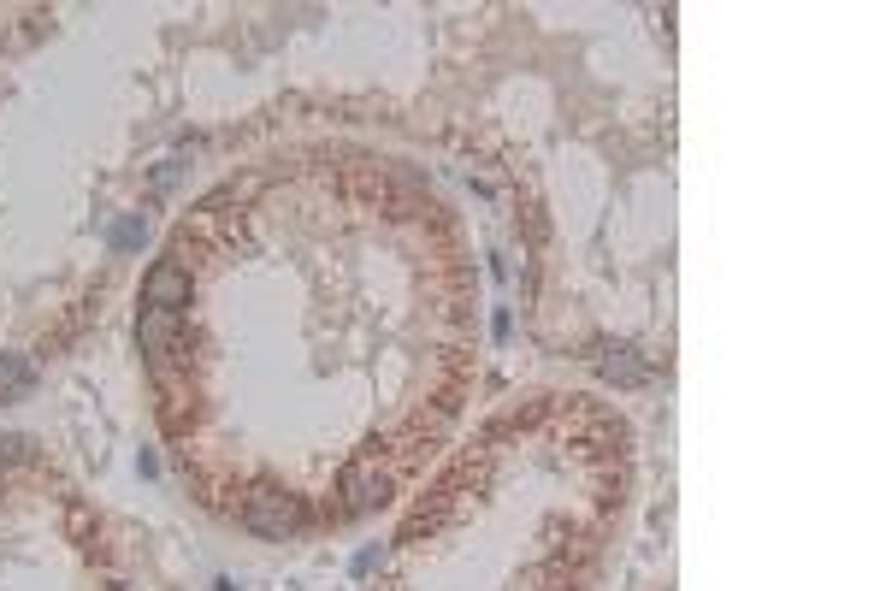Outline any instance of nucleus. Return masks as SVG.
<instances>
[{
  "instance_id": "obj_3",
  "label": "nucleus",
  "mask_w": 886,
  "mask_h": 591,
  "mask_svg": "<svg viewBox=\"0 0 886 591\" xmlns=\"http://www.w3.org/2000/svg\"><path fill=\"white\" fill-rule=\"evenodd\" d=\"M172 331H178V314H166V308H142V320H136V343H142V355H148L154 367H166Z\"/></svg>"
},
{
  "instance_id": "obj_4",
  "label": "nucleus",
  "mask_w": 886,
  "mask_h": 591,
  "mask_svg": "<svg viewBox=\"0 0 886 591\" xmlns=\"http://www.w3.org/2000/svg\"><path fill=\"white\" fill-rule=\"evenodd\" d=\"M343 497H349V515H361V509H379L384 497H390V479L373 473V467H349L343 473Z\"/></svg>"
},
{
  "instance_id": "obj_7",
  "label": "nucleus",
  "mask_w": 886,
  "mask_h": 591,
  "mask_svg": "<svg viewBox=\"0 0 886 591\" xmlns=\"http://www.w3.org/2000/svg\"><path fill=\"white\" fill-rule=\"evenodd\" d=\"M18 385H30V361L0 355V391H18Z\"/></svg>"
},
{
  "instance_id": "obj_9",
  "label": "nucleus",
  "mask_w": 886,
  "mask_h": 591,
  "mask_svg": "<svg viewBox=\"0 0 886 591\" xmlns=\"http://www.w3.org/2000/svg\"><path fill=\"white\" fill-rule=\"evenodd\" d=\"M172 184H178V160H166V166L154 172V190H172Z\"/></svg>"
},
{
  "instance_id": "obj_6",
  "label": "nucleus",
  "mask_w": 886,
  "mask_h": 591,
  "mask_svg": "<svg viewBox=\"0 0 886 591\" xmlns=\"http://www.w3.org/2000/svg\"><path fill=\"white\" fill-rule=\"evenodd\" d=\"M107 243H113L119 255H136V249L148 243V219H142V213H119L113 231H107Z\"/></svg>"
},
{
  "instance_id": "obj_2",
  "label": "nucleus",
  "mask_w": 886,
  "mask_h": 591,
  "mask_svg": "<svg viewBox=\"0 0 886 591\" xmlns=\"http://www.w3.org/2000/svg\"><path fill=\"white\" fill-rule=\"evenodd\" d=\"M142 308H166V314L190 308V272L178 261L148 266V278H142Z\"/></svg>"
},
{
  "instance_id": "obj_5",
  "label": "nucleus",
  "mask_w": 886,
  "mask_h": 591,
  "mask_svg": "<svg viewBox=\"0 0 886 591\" xmlns=\"http://www.w3.org/2000/svg\"><path fill=\"white\" fill-rule=\"evenodd\" d=\"M597 367H603L615 385H644V361H633L627 343H603V349H597Z\"/></svg>"
},
{
  "instance_id": "obj_1",
  "label": "nucleus",
  "mask_w": 886,
  "mask_h": 591,
  "mask_svg": "<svg viewBox=\"0 0 886 591\" xmlns=\"http://www.w3.org/2000/svg\"><path fill=\"white\" fill-rule=\"evenodd\" d=\"M243 526H249L254 538H296L302 526H308V509H302V497H284V491H254L249 503H243Z\"/></svg>"
},
{
  "instance_id": "obj_8",
  "label": "nucleus",
  "mask_w": 886,
  "mask_h": 591,
  "mask_svg": "<svg viewBox=\"0 0 886 591\" xmlns=\"http://www.w3.org/2000/svg\"><path fill=\"white\" fill-rule=\"evenodd\" d=\"M379 562H384V544H373V550H361V556H355V580H367V574H373Z\"/></svg>"
}]
</instances>
